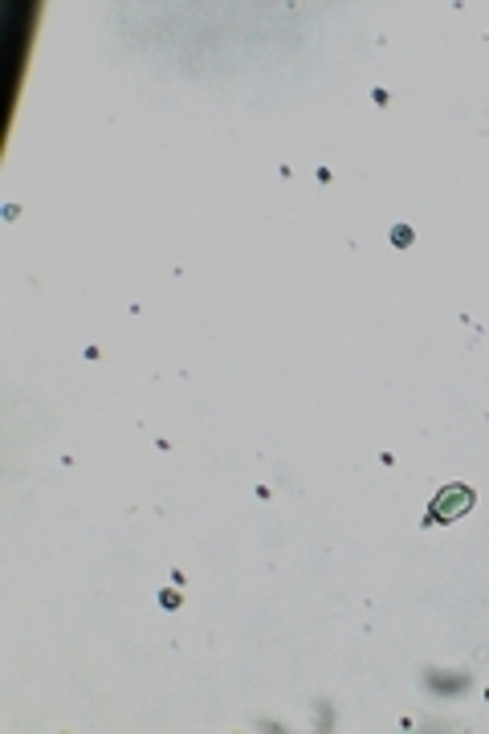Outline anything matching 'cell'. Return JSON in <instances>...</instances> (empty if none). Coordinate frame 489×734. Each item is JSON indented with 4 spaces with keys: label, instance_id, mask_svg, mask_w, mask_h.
<instances>
[{
    "label": "cell",
    "instance_id": "cell-1",
    "mask_svg": "<svg viewBox=\"0 0 489 734\" xmlns=\"http://www.w3.org/2000/svg\"><path fill=\"white\" fill-rule=\"evenodd\" d=\"M469 510H473V490H469V486H445V490L432 498V506H428V522L445 527V522L465 518Z\"/></svg>",
    "mask_w": 489,
    "mask_h": 734
},
{
    "label": "cell",
    "instance_id": "cell-2",
    "mask_svg": "<svg viewBox=\"0 0 489 734\" xmlns=\"http://www.w3.org/2000/svg\"><path fill=\"white\" fill-rule=\"evenodd\" d=\"M391 237H395V245H408V241H412V229H408V225H400Z\"/></svg>",
    "mask_w": 489,
    "mask_h": 734
}]
</instances>
